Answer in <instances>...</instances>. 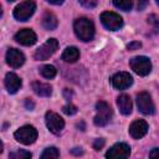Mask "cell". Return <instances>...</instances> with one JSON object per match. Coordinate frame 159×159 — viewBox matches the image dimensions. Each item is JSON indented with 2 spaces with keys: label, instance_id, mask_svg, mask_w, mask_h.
<instances>
[{
  "label": "cell",
  "instance_id": "1",
  "mask_svg": "<svg viewBox=\"0 0 159 159\" xmlns=\"http://www.w3.org/2000/svg\"><path fill=\"white\" fill-rule=\"evenodd\" d=\"M73 30H75V34L76 36L87 42V41H91L94 36V25L93 22L87 19V17H80L75 21L73 24Z\"/></svg>",
  "mask_w": 159,
  "mask_h": 159
},
{
  "label": "cell",
  "instance_id": "2",
  "mask_svg": "<svg viewBox=\"0 0 159 159\" xmlns=\"http://www.w3.org/2000/svg\"><path fill=\"white\" fill-rule=\"evenodd\" d=\"M112 114L113 112L111 106L104 101H99L96 104V116L93 118V122L97 127H104L109 123Z\"/></svg>",
  "mask_w": 159,
  "mask_h": 159
},
{
  "label": "cell",
  "instance_id": "3",
  "mask_svg": "<svg viewBox=\"0 0 159 159\" xmlns=\"http://www.w3.org/2000/svg\"><path fill=\"white\" fill-rule=\"evenodd\" d=\"M14 137L19 143L29 145L37 139V130L34 125H22L14 133Z\"/></svg>",
  "mask_w": 159,
  "mask_h": 159
},
{
  "label": "cell",
  "instance_id": "4",
  "mask_svg": "<svg viewBox=\"0 0 159 159\" xmlns=\"http://www.w3.org/2000/svg\"><path fill=\"white\" fill-rule=\"evenodd\" d=\"M36 10V4L34 0H25L20 2L14 9V17L19 21H26L29 20Z\"/></svg>",
  "mask_w": 159,
  "mask_h": 159
},
{
  "label": "cell",
  "instance_id": "5",
  "mask_svg": "<svg viewBox=\"0 0 159 159\" xmlns=\"http://www.w3.org/2000/svg\"><path fill=\"white\" fill-rule=\"evenodd\" d=\"M57 48H58V41H57L56 39H48L42 46H40V47L36 50L34 57H35V60H37V61L47 60L48 57H51V56L57 51Z\"/></svg>",
  "mask_w": 159,
  "mask_h": 159
},
{
  "label": "cell",
  "instance_id": "6",
  "mask_svg": "<svg viewBox=\"0 0 159 159\" xmlns=\"http://www.w3.org/2000/svg\"><path fill=\"white\" fill-rule=\"evenodd\" d=\"M130 68L139 76H147L152 71V62L145 56H137L129 61Z\"/></svg>",
  "mask_w": 159,
  "mask_h": 159
},
{
  "label": "cell",
  "instance_id": "7",
  "mask_svg": "<svg viewBox=\"0 0 159 159\" xmlns=\"http://www.w3.org/2000/svg\"><path fill=\"white\" fill-rule=\"evenodd\" d=\"M101 22L106 29L109 31H117L123 26V19L113 12V11H104L101 14Z\"/></svg>",
  "mask_w": 159,
  "mask_h": 159
},
{
  "label": "cell",
  "instance_id": "8",
  "mask_svg": "<svg viewBox=\"0 0 159 159\" xmlns=\"http://www.w3.org/2000/svg\"><path fill=\"white\" fill-rule=\"evenodd\" d=\"M45 122H46V125H47L48 130L53 134H58L65 127V120L60 117V114H57L55 112H51V111H48L46 113Z\"/></svg>",
  "mask_w": 159,
  "mask_h": 159
},
{
  "label": "cell",
  "instance_id": "9",
  "mask_svg": "<svg viewBox=\"0 0 159 159\" xmlns=\"http://www.w3.org/2000/svg\"><path fill=\"white\" fill-rule=\"evenodd\" d=\"M137 106L143 114H153L155 111L154 103L148 92H140L137 94Z\"/></svg>",
  "mask_w": 159,
  "mask_h": 159
},
{
  "label": "cell",
  "instance_id": "10",
  "mask_svg": "<svg viewBox=\"0 0 159 159\" xmlns=\"http://www.w3.org/2000/svg\"><path fill=\"white\" fill-rule=\"evenodd\" d=\"M129 155H130V147L125 143H117L106 153V157L109 159H125Z\"/></svg>",
  "mask_w": 159,
  "mask_h": 159
},
{
  "label": "cell",
  "instance_id": "11",
  "mask_svg": "<svg viewBox=\"0 0 159 159\" xmlns=\"http://www.w3.org/2000/svg\"><path fill=\"white\" fill-rule=\"evenodd\" d=\"M112 86L117 89H125L133 83V78L128 72H118L111 78Z\"/></svg>",
  "mask_w": 159,
  "mask_h": 159
},
{
  "label": "cell",
  "instance_id": "12",
  "mask_svg": "<svg viewBox=\"0 0 159 159\" xmlns=\"http://www.w3.org/2000/svg\"><path fill=\"white\" fill-rule=\"evenodd\" d=\"M15 40L16 42H19L20 45H24V46H32L37 37H36V34L31 30V29H22L20 31H17L15 34Z\"/></svg>",
  "mask_w": 159,
  "mask_h": 159
},
{
  "label": "cell",
  "instance_id": "13",
  "mask_svg": "<svg viewBox=\"0 0 159 159\" xmlns=\"http://www.w3.org/2000/svg\"><path fill=\"white\" fill-rule=\"evenodd\" d=\"M6 62L12 68H19L25 62V56L21 51L16 48H9L6 52Z\"/></svg>",
  "mask_w": 159,
  "mask_h": 159
},
{
  "label": "cell",
  "instance_id": "14",
  "mask_svg": "<svg viewBox=\"0 0 159 159\" xmlns=\"http://www.w3.org/2000/svg\"><path fill=\"white\" fill-rule=\"evenodd\" d=\"M148 132V123L143 119H137L129 125V134L134 139L143 138Z\"/></svg>",
  "mask_w": 159,
  "mask_h": 159
},
{
  "label": "cell",
  "instance_id": "15",
  "mask_svg": "<svg viewBox=\"0 0 159 159\" xmlns=\"http://www.w3.org/2000/svg\"><path fill=\"white\" fill-rule=\"evenodd\" d=\"M21 84H22L21 78L16 73H14V72L6 73V76H5V87H6L9 93H16L21 88Z\"/></svg>",
  "mask_w": 159,
  "mask_h": 159
},
{
  "label": "cell",
  "instance_id": "16",
  "mask_svg": "<svg viewBox=\"0 0 159 159\" xmlns=\"http://www.w3.org/2000/svg\"><path fill=\"white\" fill-rule=\"evenodd\" d=\"M117 104H118V108H119V111H120L122 114L128 116V114L132 113L133 106H132L130 97H129L128 94H120V96H118V98H117Z\"/></svg>",
  "mask_w": 159,
  "mask_h": 159
},
{
  "label": "cell",
  "instance_id": "17",
  "mask_svg": "<svg viewBox=\"0 0 159 159\" xmlns=\"http://www.w3.org/2000/svg\"><path fill=\"white\" fill-rule=\"evenodd\" d=\"M31 87H32V91L40 96V97H50L51 93H52V87L47 83H43V82H40V81H35L31 83Z\"/></svg>",
  "mask_w": 159,
  "mask_h": 159
},
{
  "label": "cell",
  "instance_id": "18",
  "mask_svg": "<svg viewBox=\"0 0 159 159\" xmlns=\"http://www.w3.org/2000/svg\"><path fill=\"white\" fill-rule=\"evenodd\" d=\"M61 57H62V60L65 62L73 63V62H76L80 58V51L75 46H68V47H66V50L63 51V53H62Z\"/></svg>",
  "mask_w": 159,
  "mask_h": 159
},
{
  "label": "cell",
  "instance_id": "19",
  "mask_svg": "<svg viewBox=\"0 0 159 159\" xmlns=\"http://www.w3.org/2000/svg\"><path fill=\"white\" fill-rule=\"evenodd\" d=\"M57 24H58L57 17H56L52 12L46 11V12L43 14V16H42V26H43L46 30H55V29L57 27Z\"/></svg>",
  "mask_w": 159,
  "mask_h": 159
},
{
  "label": "cell",
  "instance_id": "20",
  "mask_svg": "<svg viewBox=\"0 0 159 159\" xmlns=\"http://www.w3.org/2000/svg\"><path fill=\"white\" fill-rule=\"evenodd\" d=\"M40 73L45 78H53L56 76V73H57V70L52 65H43L40 68Z\"/></svg>",
  "mask_w": 159,
  "mask_h": 159
},
{
  "label": "cell",
  "instance_id": "21",
  "mask_svg": "<svg viewBox=\"0 0 159 159\" xmlns=\"http://www.w3.org/2000/svg\"><path fill=\"white\" fill-rule=\"evenodd\" d=\"M58 157H60V152L56 147H48L41 154V159H57Z\"/></svg>",
  "mask_w": 159,
  "mask_h": 159
},
{
  "label": "cell",
  "instance_id": "22",
  "mask_svg": "<svg viewBox=\"0 0 159 159\" xmlns=\"http://www.w3.org/2000/svg\"><path fill=\"white\" fill-rule=\"evenodd\" d=\"M113 4L117 9H120L123 11H129L133 6L132 0H113Z\"/></svg>",
  "mask_w": 159,
  "mask_h": 159
},
{
  "label": "cell",
  "instance_id": "23",
  "mask_svg": "<svg viewBox=\"0 0 159 159\" xmlns=\"http://www.w3.org/2000/svg\"><path fill=\"white\" fill-rule=\"evenodd\" d=\"M9 157L11 159H29V158H31V153L26 152V150H16V152L10 153Z\"/></svg>",
  "mask_w": 159,
  "mask_h": 159
},
{
  "label": "cell",
  "instance_id": "24",
  "mask_svg": "<svg viewBox=\"0 0 159 159\" xmlns=\"http://www.w3.org/2000/svg\"><path fill=\"white\" fill-rule=\"evenodd\" d=\"M148 22L153 26V29H154L155 31L159 32V16H158V15H155V14L149 15V16H148Z\"/></svg>",
  "mask_w": 159,
  "mask_h": 159
},
{
  "label": "cell",
  "instance_id": "25",
  "mask_svg": "<svg viewBox=\"0 0 159 159\" xmlns=\"http://www.w3.org/2000/svg\"><path fill=\"white\" fill-rule=\"evenodd\" d=\"M62 111H63V113H65V114H67V116H73V114H76V113H77V111H78V109H77V107H76L75 104L68 103V104L63 106Z\"/></svg>",
  "mask_w": 159,
  "mask_h": 159
},
{
  "label": "cell",
  "instance_id": "26",
  "mask_svg": "<svg viewBox=\"0 0 159 159\" xmlns=\"http://www.w3.org/2000/svg\"><path fill=\"white\" fill-rule=\"evenodd\" d=\"M80 4L87 9H92V7H96L97 4H98V0H78Z\"/></svg>",
  "mask_w": 159,
  "mask_h": 159
},
{
  "label": "cell",
  "instance_id": "27",
  "mask_svg": "<svg viewBox=\"0 0 159 159\" xmlns=\"http://www.w3.org/2000/svg\"><path fill=\"white\" fill-rule=\"evenodd\" d=\"M104 143H106V142H104L103 138H98V139H96V140L93 142V144H92V145H93V149H94V150H99V149H102L103 145H104Z\"/></svg>",
  "mask_w": 159,
  "mask_h": 159
},
{
  "label": "cell",
  "instance_id": "28",
  "mask_svg": "<svg viewBox=\"0 0 159 159\" xmlns=\"http://www.w3.org/2000/svg\"><path fill=\"white\" fill-rule=\"evenodd\" d=\"M140 46H142V43H140L139 41H133V42H130V43H128V45H127V48H128V50H130V51H133V50L139 48Z\"/></svg>",
  "mask_w": 159,
  "mask_h": 159
},
{
  "label": "cell",
  "instance_id": "29",
  "mask_svg": "<svg viewBox=\"0 0 159 159\" xmlns=\"http://www.w3.org/2000/svg\"><path fill=\"white\" fill-rule=\"evenodd\" d=\"M147 5H148V0H138V10L139 11L144 10Z\"/></svg>",
  "mask_w": 159,
  "mask_h": 159
},
{
  "label": "cell",
  "instance_id": "30",
  "mask_svg": "<svg viewBox=\"0 0 159 159\" xmlns=\"http://www.w3.org/2000/svg\"><path fill=\"white\" fill-rule=\"evenodd\" d=\"M25 107H26L29 111H32V109H34V107H35V103H34L30 98H27V99L25 101Z\"/></svg>",
  "mask_w": 159,
  "mask_h": 159
},
{
  "label": "cell",
  "instance_id": "31",
  "mask_svg": "<svg viewBox=\"0 0 159 159\" xmlns=\"http://www.w3.org/2000/svg\"><path fill=\"white\" fill-rule=\"evenodd\" d=\"M150 158H159V148H154L152 149V152L149 153Z\"/></svg>",
  "mask_w": 159,
  "mask_h": 159
},
{
  "label": "cell",
  "instance_id": "32",
  "mask_svg": "<svg viewBox=\"0 0 159 159\" xmlns=\"http://www.w3.org/2000/svg\"><path fill=\"white\" fill-rule=\"evenodd\" d=\"M71 153L75 154V155H81V154L83 153V150H82L81 148H73V149L71 150Z\"/></svg>",
  "mask_w": 159,
  "mask_h": 159
},
{
  "label": "cell",
  "instance_id": "33",
  "mask_svg": "<svg viewBox=\"0 0 159 159\" xmlns=\"http://www.w3.org/2000/svg\"><path fill=\"white\" fill-rule=\"evenodd\" d=\"M47 2H50V4H53V5H60V4H62L65 0H46Z\"/></svg>",
  "mask_w": 159,
  "mask_h": 159
},
{
  "label": "cell",
  "instance_id": "34",
  "mask_svg": "<svg viewBox=\"0 0 159 159\" xmlns=\"http://www.w3.org/2000/svg\"><path fill=\"white\" fill-rule=\"evenodd\" d=\"M7 1H10V2H11V1H15V0H7Z\"/></svg>",
  "mask_w": 159,
  "mask_h": 159
},
{
  "label": "cell",
  "instance_id": "35",
  "mask_svg": "<svg viewBox=\"0 0 159 159\" xmlns=\"http://www.w3.org/2000/svg\"><path fill=\"white\" fill-rule=\"evenodd\" d=\"M155 1H157V4H159V0H155Z\"/></svg>",
  "mask_w": 159,
  "mask_h": 159
}]
</instances>
